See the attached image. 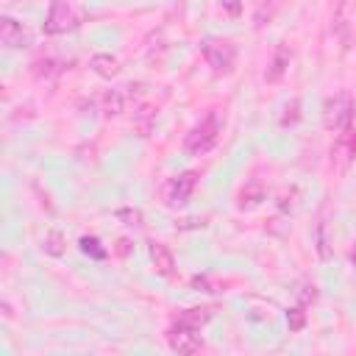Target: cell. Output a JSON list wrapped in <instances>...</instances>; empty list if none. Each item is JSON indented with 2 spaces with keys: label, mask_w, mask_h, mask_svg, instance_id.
Instances as JSON below:
<instances>
[{
  "label": "cell",
  "mask_w": 356,
  "mask_h": 356,
  "mask_svg": "<svg viewBox=\"0 0 356 356\" xmlns=\"http://www.w3.org/2000/svg\"><path fill=\"white\" fill-rule=\"evenodd\" d=\"M220 134H222V117H220V111H209L200 122L192 125V131L184 139V147L192 156H203L217 145Z\"/></svg>",
  "instance_id": "1"
},
{
  "label": "cell",
  "mask_w": 356,
  "mask_h": 356,
  "mask_svg": "<svg viewBox=\"0 0 356 356\" xmlns=\"http://www.w3.org/2000/svg\"><path fill=\"white\" fill-rule=\"evenodd\" d=\"M353 120V100L348 92H334L325 103H323V128L339 134L342 128H348Z\"/></svg>",
  "instance_id": "2"
},
{
  "label": "cell",
  "mask_w": 356,
  "mask_h": 356,
  "mask_svg": "<svg viewBox=\"0 0 356 356\" xmlns=\"http://www.w3.org/2000/svg\"><path fill=\"white\" fill-rule=\"evenodd\" d=\"M200 53H203L206 64H209L217 75L231 72L234 64H236V47H234L228 39H206V42L200 44Z\"/></svg>",
  "instance_id": "3"
},
{
  "label": "cell",
  "mask_w": 356,
  "mask_h": 356,
  "mask_svg": "<svg viewBox=\"0 0 356 356\" xmlns=\"http://www.w3.org/2000/svg\"><path fill=\"white\" fill-rule=\"evenodd\" d=\"M356 161V131L348 125L337 134L334 145H331V170L337 175L348 172V167Z\"/></svg>",
  "instance_id": "4"
},
{
  "label": "cell",
  "mask_w": 356,
  "mask_h": 356,
  "mask_svg": "<svg viewBox=\"0 0 356 356\" xmlns=\"http://www.w3.org/2000/svg\"><path fill=\"white\" fill-rule=\"evenodd\" d=\"M72 25H75V8H72V3L70 0H50V11L44 17L42 31L47 36H58V33L72 31Z\"/></svg>",
  "instance_id": "5"
},
{
  "label": "cell",
  "mask_w": 356,
  "mask_h": 356,
  "mask_svg": "<svg viewBox=\"0 0 356 356\" xmlns=\"http://www.w3.org/2000/svg\"><path fill=\"white\" fill-rule=\"evenodd\" d=\"M195 184H197V172H195V170H186V172L172 175V178L164 184V203H167V206H184V203L192 197Z\"/></svg>",
  "instance_id": "6"
},
{
  "label": "cell",
  "mask_w": 356,
  "mask_h": 356,
  "mask_svg": "<svg viewBox=\"0 0 356 356\" xmlns=\"http://www.w3.org/2000/svg\"><path fill=\"white\" fill-rule=\"evenodd\" d=\"M200 328H189V325H178L172 323V328L167 331V345L175 350V353H197L203 339L197 334Z\"/></svg>",
  "instance_id": "7"
},
{
  "label": "cell",
  "mask_w": 356,
  "mask_h": 356,
  "mask_svg": "<svg viewBox=\"0 0 356 356\" xmlns=\"http://www.w3.org/2000/svg\"><path fill=\"white\" fill-rule=\"evenodd\" d=\"M0 42L11 50H19V47H28L31 44V33L11 17H3L0 19Z\"/></svg>",
  "instance_id": "8"
},
{
  "label": "cell",
  "mask_w": 356,
  "mask_h": 356,
  "mask_svg": "<svg viewBox=\"0 0 356 356\" xmlns=\"http://www.w3.org/2000/svg\"><path fill=\"white\" fill-rule=\"evenodd\" d=\"M147 250H150V261H153V267H156L159 275H172L175 273V256H172V250L167 245L150 242Z\"/></svg>",
  "instance_id": "9"
},
{
  "label": "cell",
  "mask_w": 356,
  "mask_h": 356,
  "mask_svg": "<svg viewBox=\"0 0 356 356\" xmlns=\"http://www.w3.org/2000/svg\"><path fill=\"white\" fill-rule=\"evenodd\" d=\"M289 58H292L289 47H286V44H278L275 53H273V61H270V67H267V72H264V81H267V83H278V81L284 78L286 67H289Z\"/></svg>",
  "instance_id": "10"
},
{
  "label": "cell",
  "mask_w": 356,
  "mask_h": 356,
  "mask_svg": "<svg viewBox=\"0 0 356 356\" xmlns=\"http://www.w3.org/2000/svg\"><path fill=\"white\" fill-rule=\"evenodd\" d=\"M89 67H92V72L100 75V78H114V75L120 72L117 58L108 56V53H95V56L89 58Z\"/></svg>",
  "instance_id": "11"
},
{
  "label": "cell",
  "mask_w": 356,
  "mask_h": 356,
  "mask_svg": "<svg viewBox=\"0 0 356 356\" xmlns=\"http://www.w3.org/2000/svg\"><path fill=\"white\" fill-rule=\"evenodd\" d=\"M209 320H211V309H209V306L184 309V312L175 317V323H178V325H189V328H200V325H206Z\"/></svg>",
  "instance_id": "12"
},
{
  "label": "cell",
  "mask_w": 356,
  "mask_h": 356,
  "mask_svg": "<svg viewBox=\"0 0 356 356\" xmlns=\"http://www.w3.org/2000/svg\"><path fill=\"white\" fill-rule=\"evenodd\" d=\"M153 122H156V108L153 106H139L136 111H134V128L139 131V136H150V131H153Z\"/></svg>",
  "instance_id": "13"
},
{
  "label": "cell",
  "mask_w": 356,
  "mask_h": 356,
  "mask_svg": "<svg viewBox=\"0 0 356 356\" xmlns=\"http://www.w3.org/2000/svg\"><path fill=\"white\" fill-rule=\"evenodd\" d=\"M259 200H264V186H261V181H250L242 192H239V209H253V206H259Z\"/></svg>",
  "instance_id": "14"
},
{
  "label": "cell",
  "mask_w": 356,
  "mask_h": 356,
  "mask_svg": "<svg viewBox=\"0 0 356 356\" xmlns=\"http://www.w3.org/2000/svg\"><path fill=\"white\" fill-rule=\"evenodd\" d=\"M122 111H125V95H122V89H108L103 95V114L106 117H117Z\"/></svg>",
  "instance_id": "15"
},
{
  "label": "cell",
  "mask_w": 356,
  "mask_h": 356,
  "mask_svg": "<svg viewBox=\"0 0 356 356\" xmlns=\"http://www.w3.org/2000/svg\"><path fill=\"white\" fill-rule=\"evenodd\" d=\"M42 250H44L47 256H64V250H67L64 234H61V231H47L44 239H42Z\"/></svg>",
  "instance_id": "16"
},
{
  "label": "cell",
  "mask_w": 356,
  "mask_h": 356,
  "mask_svg": "<svg viewBox=\"0 0 356 356\" xmlns=\"http://www.w3.org/2000/svg\"><path fill=\"white\" fill-rule=\"evenodd\" d=\"M78 245H81V250H83L86 256H92V259H97V261L108 256V253H106V248L100 245V239H97V236H81V242H78Z\"/></svg>",
  "instance_id": "17"
},
{
  "label": "cell",
  "mask_w": 356,
  "mask_h": 356,
  "mask_svg": "<svg viewBox=\"0 0 356 356\" xmlns=\"http://www.w3.org/2000/svg\"><path fill=\"white\" fill-rule=\"evenodd\" d=\"M286 325H289V331H300V328L306 325V312H303V306H295V309L286 312Z\"/></svg>",
  "instance_id": "18"
},
{
  "label": "cell",
  "mask_w": 356,
  "mask_h": 356,
  "mask_svg": "<svg viewBox=\"0 0 356 356\" xmlns=\"http://www.w3.org/2000/svg\"><path fill=\"white\" fill-rule=\"evenodd\" d=\"M117 220H122L125 225H142V211L139 209H120Z\"/></svg>",
  "instance_id": "19"
},
{
  "label": "cell",
  "mask_w": 356,
  "mask_h": 356,
  "mask_svg": "<svg viewBox=\"0 0 356 356\" xmlns=\"http://www.w3.org/2000/svg\"><path fill=\"white\" fill-rule=\"evenodd\" d=\"M298 108H300V103H298V100H292V103L286 106V114L281 117V125H284V128H286V125H292V122H298V117H300V114H298Z\"/></svg>",
  "instance_id": "20"
},
{
  "label": "cell",
  "mask_w": 356,
  "mask_h": 356,
  "mask_svg": "<svg viewBox=\"0 0 356 356\" xmlns=\"http://www.w3.org/2000/svg\"><path fill=\"white\" fill-rule=\"evenodd\" d=\"M33 67H36V70H33V72H36V78H42V75H50V72H53L56 61H53V58H39Z\"/></svg>",
  "instance_id": "21"
},
{
  "label": "cell",
  "mask_w": 356,
  "mask_h": 356,
  "mask_svg": "<svg viewBox=\"0 0 356 356\" xmlns=\"http://www.w3.org/2000/svg\"><path fill=\"white\" fill-rule=\"evenodd\" d=\"M220 6H222V11L231 14V17H239V14H242V0H220Z\"/></svg>",
  "instance_id": "22"
},
{
  "label": "cell",
  "mask_w": 356,
  "mask_h": 356,
  "mask_svg": "<svg viewBox=\"0 0 356 356\" xmlns=\"http://www.w3.org/2000/svg\"><path fill=\"white\" fill-rule=\"evenodd\" d=\"M128 250H131V242H128V239H120V242H117V253H120V256H128Z\"/></svg>",
  "instance_id": "23"
},
{
  "label": "cell",
  "mask_w": 356,
  "mask_h": 356,
  "mask_svg": "<svg viewBox=\"0 0 356 356\" xmlns=\"http://www.w3.org/2000/svg\"><path fill=\"white\" fill-rule=\"evenodd\" d=\"M192 286H197V289L203 286V292H211V289H209V281H206V278H200V275H195V278H192Z\"/></svg>",
  "instance_id": "24"
},
{
  "label": "cell",
  "mask_w": 356,
  "mask_h": 356,
  "mask_svg": "<svg viewBox=\"0 0 356 356\" xmlns=\"http://www.w3.org/2000/svg\"><path fill=\"white\" fill-rule=\"evenodd\" d=\"M0 309H3V317H14V312H11V303H8V300H3V306H0Z\"/></svg>",
  "instance_id": "25"
}]
</instances>
